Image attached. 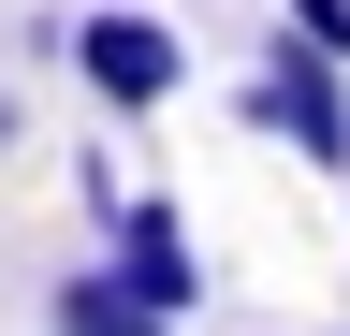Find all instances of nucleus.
I'll return each instance as SVG.
<instances>
[{
  "label": "nucleus",
  "instance_id": "5",
  "mask_svg": "<svg viewBox=\"0 0 350 336\" xmlns=\"http://www.w3.org/2000/svg\"><path fill=\"white\" fill-rule=\"evenodd\" d=\"M278 29H306V44H336V59H350V0H278Z\"/></svg>",
  "mask_w": 350,
  "mask_h": 336
},
{
  "label": "nucleus",
  "instance_id": "3",
  "mask_svg": "<svg viewBox=\"0 0 350 336\" xmlns=\"http://www.w3.org/2000/svg\"><path fill=\"white\" fill-rule=\"evenodd\" d=\"M103 234H117L103 263H117L131 292H146L161 322H190V307H204V263H190V220H175V205H146V190H131V205H117Z\"/></svg>",
  "mask_w": 350,
  "mask_h": 336
},
{
  "label": "nucleus",
  "instance_id": "1",
  "mask_svg": "<svg viewBox=\"0 0 350 336\" xmlns=\"http://www.w3.org/2000/svg\"><path fill=\"white\" fill-rule=\"evenodd\" d=\"M59 44H73V73H88V103H117V117H161L175 88H190V29L131 15V0H103V15H73Z\"/></svg>",
  "mask_w": 350,
  "mask_h": 336
},
{
  "label": "nucleus",
  "instance_id": "6",
  "mask_svg": "<svg viewBox=\"0 0 350 336\" xmlns=\"http://www.w3.org/2000/svg\"><path fill=\"white\" fill-rule=\"evenodd\" d=\"M0 146H15V88H0Z\"/></svg>",
  "mask_w": 350,
  "mask_h": 336
},
{
  "label": "nucleus",
  "instance_id": "2",
  "mask_svg": "<svg viewBox=\"0 0 350 336\" xmlns=\"http://www.w3.org/2000/svg\"><path fill=\"white\" fill-rule=\"evenodd\" d=\"M248 117H262L292 161H321V176H336V161H350V59L306 44V29H278V59L248 73Z\"/></svg>",
  "mask_w": 350,
  "mask_h": 336
},
{
  "label": "nucleus",
  "instance_id": "4",
  "mask_svg": "<svg viewBox=\"0 0 350 336\" xmlns=\"http://www.w3.org/2000/svg\"><path fill=\"white\" fill-rule=\"evenodd\" d=\"M44 322H59V336H175V322H161V307H146L117 263H73L59 292H44Z\"/></svg>",
  "mask_w": 350,
  "mask_h": 336
}]
</instances>
